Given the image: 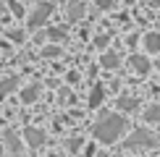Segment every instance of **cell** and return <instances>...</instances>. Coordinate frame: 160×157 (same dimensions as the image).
Listing matches in <instances>:
<instances>
[{
    "instance_id": "6da1fadb",
    "label": "cell",
    "mask_w": 160,
    "mask_h": 157,
    "mask_svg": "<svg viewBox=\"0 0 160 157\" xmlns=\"http://www.w3.org/2000/svg\"><path fill=\"white\" fill-rule=\"evenodd\" d=\"M123 131H126V118H121L118 113H105V115H100V121L95 126V139L113 144L123 136Z\"/></svg>"
},
{
    "instance_id": "7a4b0ae2",
    "label": "cell",
    "mask_w": 160,
    "mask_h": 157,
    "mask_svg": "<svg viewBox=\"0 0 160 157\" xmlns=\"http://www.w3.org/2000/svg\"><path fill=\"white\" fill-rule=\"evenodd\" d=\"M155 144H158V139L150 134L147 128H137L134 134L126 139V147H129V149H137V147H147L150 149V147H155Z\"/></svg>"
},
{
    "instance_id": "3957f363",
    "label": "cell",
    "mask_w": 160,
    "mask_h": 157,
    "mask_svg": "<svg viewBox=\"0 0 160 157\" xmlns=\"http://www.w3.org/2000/svg\"><path fill=\"white\" fill-rule=\"evenodd\" d=\"M50 13H52V5H50V3H39L37 8L29 13V24H32V26H42L45 21H48Z\"/></svg>"
},
{
    "instance_id": "277c9868",
    "label": "cell",
    "mask_w": 160,
    "mask_h": 157,
    "mask_svg": "<svg viewBox=\"0 0 160 157\" xmlns=\"http://www.w3.org/2000/svg\"><path fill=\"white\" fill-rule=\"evenodd\" d=\"M24 139H26V144H29L32 149H39L45 144V131L42 128H26L24 131Z\"/></svg>"
},
{
    "instance_id": "5b68a950",
    "label": "cell",
    "mask_w": 160,
    "mask_h": 157,
    "mask_svg": "<svg viewBox=\"0 0 160 157\" xmlns=\"http://www.w3.org/2000/svg\"><path fill=\"white\" fill-rule=\"evenodd\" d=\"M129 63H131V71H134V74H139V76H144V74L150 71V60H147L144 55H134Z\"/></svg>"
},
{
    "instance_id": "8992f818",
    "label": "cell",
    "mask_w": 160,
    "mask_h": 157,
    "mask_svg": "<svg viewBox=\"0 0 160 157\" xmlns=\"http://www.w3.org/2000/svg\"><path fill=\"white\" fill-rule=\"evenodd\" d=\"M116 107L118 110H126V113H134V110H139V100H134V97H118Z\"/></svg>"
},
{
    "instance_id": "52a82bcc",
    "label": "cell",
    "mask_w": 160,
    "mask_h": 157,
    "mask_svg": "<svg viewBox=\"0 0 160 157\" xmlns=\"http://www.w3.org/2000/svg\"><path fill=\"white\" fill-rule=\"evenodd\" d=\"M144 50L147 52H160V34L158 31H150V34L144 37Z\"/></svg>"
},
{
    "instance_id": "ba28073f",
    "label": "cell",
    "mask_w": 160,
    "mask_h": 157,
    "mask_svg": "<svg viewBox=\"0 0 160 157\" xmlns=\"http://www.w3.org/2000/svg\"><path fill=\"white\" fill-rule=\"evenodd\" d=\"M82 13H84V3H82V0H71V5H68V18H71V21H76Z\"/></svg>"
},
{
    "instance_id": "9c48e42d",
    "label": "cell",
    "mask_w": 160,
    "mask_h": 157,
    "mask_svg": "<svg viewBox=\"0 0 160 157\" xmlns=\"http://www.w3.org/2000/svg\"><path fill=\"white\" fill-rule=\"evenodd\" d=\"M144 121L147 123H158L160 121V105H150V107L144 110Z\"/></svg>"
},
{
    "instance_id": "30bf717a",
    "label": "cell",
    "mask_w": 160,
    "mask_h": 157,
    "mask_svg": "<svg viewBox=\"0 0 160 157\" xmlns=\"http://www.w3.org/2000/svg\"><path fill=\"white\" fill-rule=\"evenodd\" d=\"M37 94H39V87H37V84H32V87H26V89L21 92V100H24V102H34Z\"/></svg>"
},
{
    "instance_id": "8fae6325",
    "label": "cell",
    "mask_w": 160,
    "mask_h": 157,
    "mask_svg": "<svg viewBox=\"0 0 160 157\" xmlns=\"http://www.w3.org/2000/svg\"><path fill=\"white\" fill-rule=\"evenodd\" d=\"M100 102H102V87H95L89 94V107H97Z\"/></svg>"
},
{
    "instance_id": "7c38bea8",
    "label": "cell",
    "mask_w": 160,
    "mask_h": 157,
    "mask_svg": "<svg viewBox=\"0 0 160 157\" xmlns=\"http://www.w3.org/2000/svg\"><path fill=\"white\" fill-rule=\"evenodd\" d=\"M116 63H118L116 55H110V52H108V55H102V65H105V68H116Z\"/></svg>"
},
{
    "instance_id": "4fadbf2b",
    "label": "cell",
    "mask_w": 160,
    "mask_h": 157,
    "mask_svg": "<svg viewBox=\"0 0 160 157\" xmlns=\"http://www.w3.org/2000/svg\"><path fill=\"white\" fill-rule=\"evenodd\" d=\"M16 84H18L16 78H13V81H11V78H8V81H3V87H0V94H5V92H11L13 87H16Z\"/></svg>"
},
{
    "instance_id": "5bb4252c",
    "label": "cell",
    "mask_w": 160,
    "mask_h": 157,
    "mask_svg": "<svg viewBox=\"0 0 160 157\" xmlns=\"http://www.w3.org/2000/svg\"><path fill=\"white\" fill-rule=\"evenodd\" d=\"M5 141H8V147H13V149H11V152H18V141H16V139H13V136H11V134H5Z\"/></svg>"
},
{
    "instance_id": "9a60e30c",
    "label": "cell",
    "mask_w": 160,
    "mask_h": 157,
    "mask_svg": "<svg viewBox=\"0 0 160 157\" xmlns=\"http://www.w3.org/2000/svg\"><path fill=\"white\" fill-rule=\"evenodd\" d=\"M63 37H66L63 29H50V39H63Z\"/></svg>"
},
{
    "instance_id": "2e32d148",
    "label": "cell",
    "mask_w": 160,
    "mask_h": 157,
    "mask_svg": "<svg viewBox=\"0 0 160 157\" xmlns=\"http://www.w3.org/2000/svg\"><path fill=\"white\" fill-rule=\"evenodd\" d=\"M8 37H11V39H16V42H21V39H24V31H11Z\"/></svg>"
}]
</instances>
